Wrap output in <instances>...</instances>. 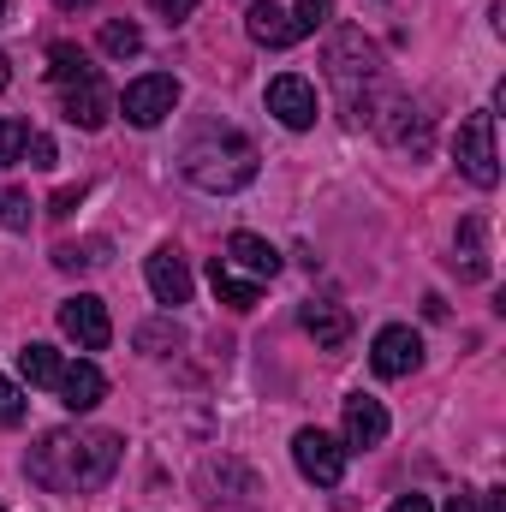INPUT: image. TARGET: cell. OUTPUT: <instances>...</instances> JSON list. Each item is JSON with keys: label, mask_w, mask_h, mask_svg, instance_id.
Wrapping results in <instances>:
<instances>
[{"label": "cell", "mask_w": 506, "mask_h": 512, "mask_svg": "<svg viewBox=\"0 0 506 512\" xmlns=\"http://www.w3.org/2000/svg\"><path fill=\"white\" fill-rule=\"evenodd\" d=\"M447 512H477V495H453V501H447Z\"/></svg>", "instance_id": "836d02e7"}, {"label": "cell", "mask_w": 506, "mask_h": 512, "mask_svg": "<svg viewBox=\"0 0 506 512\" xmlns=\"http://www.w3.org/2000/svg\"><path fill=\"white\" fill-rule=\"evenodd\" d=\"M60 334H66L78 352H108V340H114L108 304H102L96 292H78V298H66V304H60Z\"/></svg>", "instance_id": "8992f818"}, {"label": "cell", "mask_w": 506, "mask_h": 512, "mask_svg": "<svg viewBox=\"0 0 506 512\" xmlns=\"http://www.w3.org/2000/svg\"><path fill=\"white\" fill-rule=\"evenodd\" d=\"M6 84H12V66H6V54H0V90H6Z\"/></svg>", "instance_id": "d590c367"}, {"label": "cell", "mask_w": 506, "mask_h": 512, "mask_svg": "<svg viewBox=\"0 0 506 512\" xmlns=\"http://www.w3.org/2000/svg\"><path fill=\"white\" fill-rule=\"evenodd\" d=\"M24 411H30L24 387H12L6 376H0V423H6V429H18V423H24Z\"/></svg>", "instance_id": "83f0119b"}, {"label": "cell", "mask_w": 506, "mask_h": 512, "mask_svg": "<svg viewBox=\"0 0 506 512\" xmlns=\"http://www.w3.org/2000/svg\"><path fill=\"white\" fill-rule=\"evenodd\" d=\"M114 465H120V435H108V429H84V435L78 429H48L30 447L24 477L48 495H90L114 477Z\"/></svg>", "instance_id": "6da1fadb"}, {"label": "cell", "mask_w": 506, "mask_h": 512, "mask_svg": "<svg viewBox=\"0 0 506 512\" xmlns=\"http://www.w3.org/2000/svg\"><path fill=\"white\" fill-rule=\"evenodd\" d=\"M453 155H459V173L483 191L501 185V155H495V114H471L459 137H453Z\"/></svg>", "instance_id": "277c9868"}, {"label": "cell", "mask_w": 506, "mask_h": 512, "mask_svg": "<svg viewBox=\"0 0 506 512\" xmlns=\"http://www.w3.org/2000/svg\"><path fill=\"white\" fill-rule=\"evenodd\" d=\"M256 167H262V155H256L251 137H239V131L197 137V143H185V155H179V173H185L197 191H209V197L245 191V185L256 179Z\"/></svg>", "instance_id": "7a4b0ae2"}, {"label": "cell", "mask_w": 506, "mask_h": 512, "mask_svg": "<svg viewBox=\"0 0 506 512\" xmlns=\"http://www.w3.org/2000/svg\"><path fill=\"white\" fill-rule=\"evenodd\" d=\"M54 6H60V12H78V6H90V0H54Z\"/></svg>", "instance_id": "e575fe53"}, {"label": "cell", "mask_w": 506, "mask_h": 512, "mask_svg": "<svg viewBox=\"0 0 506 512\" xmlns=\"http://www.w3.org/2000/svg\"><path fill=\"white\" fill-rule=\"evenodd\" d=\"M185 346V328L173 322V316H161V322H143L137 328V352H149V358H173Z\"/></svg>", "instance_id": "7402d4cb"}, {"label": "cell", "mask_w": 506, "mask_h": 512, "mask_svg": "<svg viewBox=\"0 0 506 512\" xmlns=\"http://www.w3.org/2000/svg\"><path fill=\"white\" fill-rule=\"evenodd\" d=\"M108 262V239H90V245H60L54 251V268H66V274H78V268H102Z\"/></svg>", "instance_id": "cb8c5ba5"}, {"label": "cell", "mask_w": 506, "mask_h": 512, "mask_svg": "<svg viewBox=\"0 0 506 512\" xmlns=\"http://www.w3.org/2000/svg\"><path fill=\"white\" fill-rule=\"evenodd\" d=\"M0 24H6V0H0Z\"/></svg>", "instance_id": "8d00e7d4"}, {"label": "cell", "mask_w": 506, "mask_h": 512, "mask_svg": "<svg viewBox=\"0 0 506 512\" xmlns=\"http://www.w3.org/2000/svg\"><path fill=\"white\" fill-rule=\"evenodd\" d=\"M387 512H435V507H429V495H399Z\"/></svg>", "instance_id": "1f68e13d"}, {"label": "cell", "mask_w": 506, "mask_h": 512, "mask_svg": "<svg viewBox=\"0 0 506 512\" xmlns=\"http://www.w3.org/2000/svg\"><path fill=\"white\" fill-rule=\"evenodd\" d=\"M483 501V512H506V489H489V495H477Z\"/></svg>", "instance_id": "d6a6232c"}, {"label": "cell", "mask_w": 506, "mask_h": 512, "mask_svg": "<svg viewBox=\"0 0 506 512\" xmlns=\"http://www.w3.org/2000/svg\"><path fill=\"white\" fill-rule=\"evenodd\" d=\"M60 96H66V120H72V126H84V131H102V126H108V114H114V90L102 84V72H90V78L66 84Z\"/></svg>", "instance_id": "30bf717a"}, {"label": "cell", "mask_w": 506, "mask_h": 512, "mask_svg": "<svg viewBox=\"0 0 506 512\" xmlns=\"http://www.w3.org/2000/svg\"><path fill=\"white\" fill-rule=\"evenodd\" d=\"M227 268H239L245 280H274L280 274V251L268 239H256V233H233L227 239Z\"/></svg>", "instance_id": "2e32d148"}, {"label": "cell", "mask_w": 506, "mask_h": 512, "mask_svg": "<svg viewBox=\"0 0 506 512\" xmlns=\"http://www.w3.org/2000/svg\"><path fill=\"white\" fill-rule=\"evenodd\" d=\"M328 78L340 84V102H346V114H358L364 120V96H370V84L381 78V54L376 42L364 36V30H340L334 42H328Z\"/></svg>", "instance_id": "3957f363"}, {"label": "cell", "mask_w": 506, "mask_h": 512, "mask_svg": "<svg viewBox=\"0 0 506 512\" xmlns=\"http://www.w3.org/2000/svg\"><path fill=\"white\" fill-rule=\"evenodd\" d=\"M328 18H334V0H298V6H292V24H298V36L322 30Z\"/></svg>", "instance_id": "484cf974"}, {"label": "cell", "mask_w": 506, "mask_h": 512, "mask_svg": "<svg viewBox=\"0 0 506 512\" xmlns=\"http://www.w3.org/2000/svg\"><path fill=\"white\" fill-rule=\"evenodd\" d=\"M30 209H36V203H30L24 191H0V227H6V233H24V227H30Z\"/></svg>", "instance_id": "d4e9b609"}, {"label": "cell", "mask_w": 506, "mask_h": 512, "mask_svg": "<svg viewBox=\"0 0 506 512\" xmlns=\"http://www.w3.org/2000/svg\"><path fill=\"white\" fill-rule=\"evenodd\" d=\"M459 274L465 280H489V251H483V221H459Z\"/></svg>", "instance_id": "ffe728a7"}, {"label": "cell", "mask_w": 506, "mask_h": 512, "mask_svg": "<svg viewBox=\"0 0 506 512\" xmlns=\"http://www.w3.org/2000/svg\"><path fill=\"white\" fill-rule=\"evenodd\" d=\"M245 30H251V42H262V48H292V42H298L292 12L274 6V0H256L251 12H245Z\"/></svg>", "instance_id": "e0dca14e"}, {"label": "cell", "mask_w": 506, "mask_h": 512, "mask_svg": "<svg viewBox=\"0 0 506 512\" xmlns=\"http://www.w3.org/2000/svg\"><path fill=\"white\" fill-rule=\"evenodd\" d=\"M120 114H126L137 131H155L173 108H179V78H167V72H149V78H137V84H126V96L114 102Z\"/></svg>", "instance_id": "5b68a950"}, {"label": "cell", "mask_w": 506, "mask_h": 512, "mask_svg": "<svg viewBox=\"0 0 506 512\" xmlns=\"http://www.w3.org/2000/svg\"><path fill=\"white\" fill-rule=\"evenodd\" d=\"M24 143H30V126L24 120H0V167H12L24 155Z\"/></svg>", "instance_id": "4316f807"}, {"label": "cell", "mask_w": 506, "mask_h": 512, "mask_svg": "<svg viewBox=\"0 0 506 512\" xmlns=\"http://www.w3.org/2000/svg\"><path fill=\"white\" fill-rule=\"evenodd\" d=\"M78 203H84V191H60V197L48 203V215H54V221H66V215H72Z\"/></svg>", "instance_id": "f546056e"}, {"label": "cell", "mask_w": 506, "mask_h": 512, "mask_svg": "<svg viewBox=\"0 0 506 512\" xmlns=\"http://www.w3.org/2000/svg\"><path fill=\"white\" fill-rule=\"evenodd\" d=\"M90 72H96V66H90L84 48H72V42H54V48H48V78H54L60 90L78 84V78H90Z\"/></svg>", "instance_id": "44dd1931"}, {"label": "cell", "mask_w": 506, "mask_h": 512, "mask_svg": "<svg viewBox=\"0 0 506 512\" xmlns=\"http://www.w3.org/2000/svg\"><path fill=\"white\" fill-rule=\"evenodd\" d=\"M143 274H149V292H155V304H191V268H185V256L173 251V245H161V251L143 262Z\"/></svg>", "instance_id": "8fae6325"}, {"label": "cell", "mask_w": 506, "mask_h": 512, "mask_svg": "<svg viewBox=\"0 0 506 512\" xmlns=\"http://www.w3.org/2000/svg\"><path fill=\"white\" fill-rule=\"evenodd\" d=\"M268 114L286 131H310L316 126V84L298 78V72H280V78L268 84Z\"/></svg>", "instance_id": "9c48e42d"}, {"label": "cell", "mask_w": 506, "mask_h": 512, "mask_svg": "<svg viewBox=\"0 0 506 512\" xmlns=\"http://www.w3.org/2000/svg\"><path fill=\"white\" fill-rule=\"evenodd\" d=\"M381 137L393 143V149H411V155H423L429 149V114L417 108V102H387L376 114Z\"/></svg>", "instance_id": "4fadbf2b"}, {"label": "cell", "mask_w": 506, "mask_h": 512, "mask_svg": "<svg viewBox=\"0 0 506 512\" xmlns=\"http://www.w3.org/2000/svg\"><path fill=\"white\" fill-rule=\"evenodd\" d=\"M298 322H304V334H310L322 352H340V346L352 340V310H346V304H304Z\"/></svg>", "instance_id": "9a60e30c"}, {"label": "cell", "mask_w": 506, "mask_h": 512, "mask_svg": "<svg viewBox=\"0 0 506 512\" xmlns=\"http://www.w3.org/2000/svg\"><path fill=\"white\" fill-rule=\"evenodd\" d=\"M102 54H114V60L143 54V30H137V24H126V18H108V24H102Z\"/></svg>", "instance_id": "603a6c76"}, {"label": "cell", "mask_w": 506, "mask_h": 512, "mask_svg": "<svg viewBox=\"0 0 506 512\" xmlns=\"http://www.w3.org/2000/svg\"><path fill=\"white\" fill-rule=\"evenodd\" d=\"M149 6H155L161 18H191V12H197V0H149Z\"/></svg>", "instance_id": "4dcf8cb0"}, {"label": "cell", "mask_w": 506, "mask_h": 512, "mask_svg": "<svg viewBox=\"0 0 506 512\" xmlns=\"http://www.w3.org/2000/svg\"><path fill=\"white\" fill-rule=\"evenodd\" d=\"M24 155H30V167H54V137H42V131H30V143H24Z\"/></svg>", "instance_id": "f1b7e54d"}, {"label": "cell", "mask_w": 506, "mask_h": 512, "mask_svg": "<svg viewBox=\"0 0 506 512\" xmlns=\"http://www.w3.org/2000/svg\"><path fill=\"white\" fill-rule=\"evenodd\" d=\"M423 364V340L405 328V322H387L376 340H370V370L387 376V382H399V376H411Z\"/></svg>", "instance_id": "ba28073f"}, {"label": "cell", "mask_w": 506, "mask_h": 512, "mask_svg": "<svg viewBox=\"0 0 506 512\" xmlns=\"http://www.w3.org/2000/svg\"><path fill=\"white\" fill-rule=\"evenodd\" d=\"M209 286H215V298L233 304V310H256V298H262V280H245L239 268H227V256L209 262Z\"/></svg>", "instance_id": "ac0fdd59"}, {"label": "cell", "mask_w": 506, "mask_h": 512, "mask_svg": "<svg viewBox=\"0 0 506 512\" xmlns=\"http://www.w3.org/2000/svg\"><path fill=\"white\" fill-rule=\"evenodd\" d=\"M387 441V411H381V399H370V393H352L346 399V453H370V447H381Z\"/></svg>", "instance_id": "7c38bea8"}, {"label": "cell", "mask_w": 506, "mask_h": 512, "mask_svg": "<svg viewBox=\"0 0 506 512\" xmlns=\"http://www.w3.org/2000/svg\"><path fill=\"white\" fill-rule=\"evenodd\" d=\"M0 512H6V507H0Z\"/></svg>", "instance_id": "74e56055"}, {"label": "cell", "mask_w": 506, "mask_h": 512, "mask_svg": "<svg viewBox=\"0 0 506 512\" xmlns=\"http://www.w3.org/2000/svg\"><path fill=\"white\" fill-rule=\"evenodd\" d=\"M18 370H24V382H30V387H54V382H60V370H66V358H60L54 346L30 340V346L18 352Z\"/></svg>", "instance_id": "d6986e66"}, {"label": "cell", "mask_w": 506, "mask_h": 512, "mask_svg": "<svg viewBox=\"0 0 506 512\" xmlns=\"http://www.w3.org/2000/svg\"><path fill=\"white\" fill-rule=\"evenodd\" d=\"M292 459H298V471H304L316 489H334V483L346 477V447H340L334 435H322V429H298V435H292Z\"/></svg>", "instance_id": "52a82bcc"}, {"label": "cell", "mask_w": 506, "mask_h": 512, "mask_svg": "<svg viewBox=\"0 0 506 512\" xmlns=\"http://www.w3.org/2000/svg\"><path fill=\"white\" fill-rule=\"evenodd\" d=\"M54 393H60V405H66V411H96V405H102V393H108V376H102L90 358H78V364H66V370H60Z\"/></svg>", "instance_id": "5bb4252c"}]
</instances>
